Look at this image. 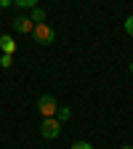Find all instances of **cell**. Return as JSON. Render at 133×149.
<instances>
[{
  "label": "cell",
  "instance_id": "30bf717a",
  "mask_svg": "<svg viewBox=\"0 0 133 149\" xmlns=\"http://www.w3.org/2000/svg\"><path fill=\"white\" fill-rule=\"evenodd\" d=\"M69 149H93V146H91L88 141H75V144H72Z\"/></svg>",
  "mask_w": 133,
  "mask_h": 149
},
{
  "label": "cell",
  "instance_id": "6da1fadb",
  "mask_svg": "<svg viewBox=\"0 0 133 149\" xmlns=\"http://www.w3.org/2000/svg\"><path fill=\"white\" fill-rule=\"evenodd\" d=\"M32 37L40 45H51L53 40H56V32L48 27V24H35V29H32Z\"/></svg>",
  "mask_w": 133,
  "mask_h": 149
},
{
  "label": "cell",
  "instance_id": "7a4b0ae2",
  "mask_svg": "<svg viewBox=\"0 0 133 149\" xmlns=\"http://www.w3.org/2000/svg\"><path fill=\"white\" fill-rule=\"evenodd\" d=\"M59 130H61V123L56 120V117H43V125H40V133H43V139L53 141L56 136H59Z\"/></svg>",
  "mask_w": 133,
  "mask_h": 149
},
{
  "label": "cell",
  "instance_id": "7c38bea8",
  "mask_svg": "<svg viewBox=\"0 0 133 149\" xmlns=\"http://www.w3.org/2000/svg\"><path fill=\"white\" fill-rule=\"evenodd\" d=\"M11 3H13V0H0V8H8Z\"/></svg>",
  "mask_w": 133,
  "mask_h": 149
},
{
  "label": "cell",
  "instance_id": "3957f363",
  "mask_svg": "<svg viewBox=\"0 0 133 149\" xmlns=\"http://www.w3.org/2000/svg\"><path fill=\"white\" fill-rule=\"evenodd\" d=\"M56 109H59V104H56L53 96H48V93H45V96L37 99V112H40L43 117H53V115H56Z\"/></svg>",
  "mask_w": 133,
  "mask_h": 149
},
{
  "label": "cell",
  "instance_id": "277c9868",
  "mask_svg": "<svg viewBox=\"0 0 133 149\" xmlns=\"http://www.w3.org/2000/svg\"><path fill=\"white\" fill-rule=\"evenodd\" d=\"M11 27H13V32H32L35 29V22H32V19L29 16H16L13 19V22H11Z\"/></svg>",
  "mask_w": 133,
  "mask_h": 149
},
{
  "label": "cell",
  "instance_id": "8992f818",
  "mask_svg": "<svg viewBox=\"0 0 133 149\" xmlns=\"http://www.w3.org/2000/svg\"><path fill=\"white\" fill-rule=\"evenodd\" d=\"M29 19H32L35 24H45V11H43L40 6H35V8H32V16H29Z\"/></svg>",
  "mask_w": 133,
  "mask_h": 149
},
{
  "label": "cell",
  "instance_id": "4fadbf2b",
  "mask_svg": "<svg viewBox=\"0 0 133 149\" xmlns=\"http://www.w3.org/2000/svg\"><path fill=\"white\" fill-rule=\"evenodd\" d=\"M120 149H133V146H130V144H125V146H120Z\"/></svg>",
  "mask_w": 133,
  "mask_h": 149
},
{
  "label": "cell",
  "instance_id": "5b68a950",
  "mask_svg": "<svg viewBox=\"0 0 133 149\" xmlns=\"http://www.w3.org/2000/svg\"><path fill=\"white\" fill-rule=\"evenodd\" d=\"M0 48H3V51L11 56V53L16 51V43H13V37H11V35H3V37H0Z\"/></svg>",
  "mask_w": 133,
  "mask_h": 149
},
{
  "label": "cell",
  "instance_id": "ba28073f",
  "mask_svg": "<svg viewBox=\"0 0 133 149\" xmlns=\"http://www.w3.org/2000/svg\"><path fill=\"white\" fill-rule=\"evenodd\" d=\"M40 0H13V6H19V8H35Z\"/></svg>",
  "mask_w": 133,
  "mask_h": 149
},
{
  "label": "cell",
  "instance_id": "52a82bcc",
  "mask_svg": "<svg viewBox=\"0 0 133 149\" xmlns=\"http://www.w3.org/2000/svg\"><path fill=\"white\" fill-rule=\"evenodd\" d=\"M69 117H72V112L67 107H59V109H56V120H59V123H67Z\"/></svg>",
  "mask_w": 133,
  "mask_h": 149
},
{
  "label": "cell",
  "instance_id": "5bb4252c",
  "mask_svg": "<svg viewBox=\"0 0 133 149\" xmlns=\"http://www.w3.org/2000/svg\"><path fill=\"white\" fill-rule=\"evenodd\" d=\"M128 69H130V74H133V61H130V67H128Z\"/></svg>",
  "mask_w": 133,
  "mask_h": 149
},
{
  "label": "cell",
  "instance_id": "8fae6325",
  "mask_svg": "<svg viewBox=\"0 0 133 149\" xmlns=\"http://www.w3.org/2000/svg\"><path fill=\"white\" fill-rule=\"evenodd\" d=\"M125 32L133 37V16H128V19H125Z\"/></svg>",
  "mask_w": 133,
  "mask_h": 149
},
{
  "label": "cell",
  "instance_id": "9c48e42d",
  "mask_svg": "<svg viewBox=\"0 0 133 149\" xmlns=\"http://www.w3.org/2000/svg\"><path fill=\"white\" fill-rule=\"evenodd\" d=\"M11 64H13V59H11L8 53H3V56H0V67H6V69H8Z\"/></svg>",
  "mask_w": 133,
  "mask_h": 149
}]
</instances>
